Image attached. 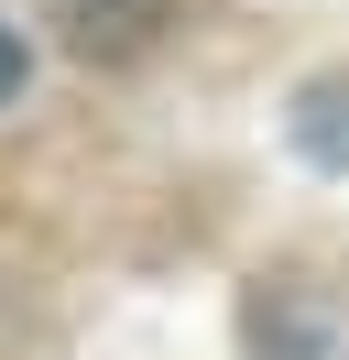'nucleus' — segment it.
Segmentation results:
<instances>
[{
  "label": "nucleus",
  "mask_w": 349,
  "mask_h": 360,
  "mask_svg": "<svg viewBox=\"0 0 349 360\" xmlns=\"http://www.w3.org/2000/svg\"><path fill=\"white\" fill-rule=\"evenodd\" d=\"M22 88V44H11V22H0V98Z\"/></svg>",
  "instance_id": "nucleus-1"
}]
</instances>
